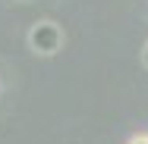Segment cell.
<instances>
[{
  "label": "cell",
  "instance_id": "cell-1",
  "mask_svg": "<svg viewBox=\"0 0 148 144\" xmlns=\"http://www.w3.org/2000/svg\"><path fill=\"white\" fill-rule=\"evenodd\" d=\"M29 47L38 57H54L60 47H63V28L57 22H35L29 28Z\"/></svg>",
  "mask_w": 148,
  "mask_h": 144
},
{
  "label": "cell",
  "instance_id": "cell-2",
  "mask_svg": "<svg viewBox=\"0 0 148 144\" xmlns=\"http://www.w3.org/2000/svg\"><path fill=\"white\" fill-rule=\"evenodd\" d=\"M126 144H148V132H136V135H132Z\"/></svg>",
  "mask_w": 148,
  "mask_h": 144
},
{
  "label": "cell",
  "instance_id": "cell-3",
  "mask_svg": "<svg viewBox=\"0 0 148 144\" xmlns=\"http://www.w3.org/2000/svg\"><path fill=\"white\" fill-rule=\"evenodd\" d=\"M142 66H145V69H148V44H145V47H142Z\"/></svg>",
  "mask_w": 148,
  "mask_h": 144
}]
</instances>
